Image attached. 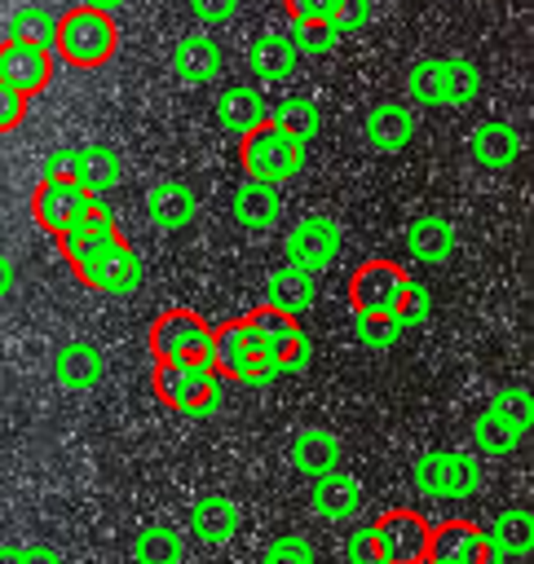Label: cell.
I'll return each mask as SVG.
<instances>
[{
    "mask_svg": "<svg viewBox=\"0 0 534 564\" xmlns=\"http://www.w3.org/2000/svg\"><path fill=\"white\" fill-rule=\"evenodd\" d=\"M119 48V26L115 13L88 9V4H71L66 13H57V35H53V53L75 66V70H97L115 57Z\"/></svg>",
    "mask_w": 534,
    "mask_h": 564,
    "instance_id": "obj_1",
    "label": "cell"
},
{
    "mask_svg": "<svg viewBox=\"0 0 534 564\" xmlns=\"http://www.w3.org/2000/svg\"><path fill=\"white\" fill-rule=\"evenodd\" d=\"M150 388L154 397L190 419H207L221 405V375L212 366H194V361H154L150 370Z\"/></svg>",
    "mask_w": 534,
    "mask_h": 564,
    "instance_id": "obj_2",
    "label": "cell"
},
{
    "mask_svg": "<svg viewBox=\"0 0 534 564\" xmlns=\"http://www.w3.org/2000/svg\"><path fill=\"white\" fill-rule=\"evenodd\" d=\"M146 348L154 361H194V366H212V326L194 313V308H168L150 322L146 330Z\"/></svg>",
    "mask_w": 534,
    "mask_h": 564,
    "instance_id": "obj_3",
    "label": "cell"
},
{
    "mask_svg": "<svg viewBox=\"0 0 534 564\" xmlns=\"http://www.w3.org/2000/svg\"><path fill=\"white\" fill-rule=\"evenodd\" d=\"M305 150L296 137L278 132L269 119L260 128H252L247 137H238V163L247 172V181H265V185H282L305 167Z\"/></svg>",
    "mask_w": 534,
    "mask_h": 564,
    "instance_id": "obj_4",
    "label": "cell"
},
{
    "mask_svg": "<svg viewBox=\"0 0 534 564\" xmlns=\"http://www.w3.org/2000/svg\"><path fill=\"white\" fill-rule=\"evenodd\" d=\"M410 480L424 498H472L481 489V463L463 449H428L415 458Z\"/></svg>",
    "mask_w": 534,
    "mask_h": 564,
    "instance_id": "obj_5",
    "label": "cell"
},
{
    "mask_svg": "<svg viewBox=\"0 0 534 564\" xmlns=\"http://www.w3.org/2000/svg\"><path fill=\"white\" fill-rule=\"evenodd\" d=\"M119 238H124V234H119L110 207H102V203L93 198V203L71 220V229L57 234V251H62V260L71 264V273L84 278V273L102 260V251H106L110 242H119Z\"/></svg>",
    "mask_w": 534,
    "mask_h": 564,
    "instance_id": "obj_6",
    "label": "cell"
},
{
    "mask_svg": "<svg viewBox=\"0 0 534 564\" xmlns=\"http://www.w3.org/2000/svg\"><path fill=\"white\" fill-rule=\"evenodd\" d=\"M247 322H252V330H256V339H260V348H265V357L278 366V375H300L309 361H313V339L300 330V322L296 317H287V313H274V308H252L247 313Z\"/></svg>",
    "mask_w": 534,
    "mask_h": 564,
    "instance_id": "obj_7",
    "label": "cell"
},
{
    "mask_svg": "<svg viewBox=\"0 0 534 564\" xmlns=\"http://www.w3.org/2000/svg\"><path fill=\"white\" fill-rule=\"evenodd\" d=\"M428 533H432V524L415 507H393L375 520L384 564H424L428 560Z\"/></svg>",
    "mask_w": 534,
    "mask_h": 564,
    "instance_id": "obj_8",
    "label": "cell"
},
{
    "mask_svg": "<svg viewBox=\"0 0 534 564\" xmlns=\"http://www.w3.org/2000/svg\"><path fill=\"white\" fill-rule=\"evenodd\" d=\"M402 282H406V269L397 260H384V256L362 260L353 269V278H349V304H353V313H393Z\"/></svg>",
    "mask_w": 534,
    "mask_h": 564,
    "instance_id": "obj_9",
    "label": "cell"
},
{
    "mask_svg": "<svg viewBox=\"0 0 534 564\" xmlns=\"http://www.w3.org/2000/svg\"><path fill=\"white\" fill-rule=\"evenodd\" d=\"M428 560H437V564H503V555L485 542V529H477L472 520L432 524Z\"/></svg>",
    "mask_w": 534,
    "mask_h": 564,
    "instance_id": "obj_10",
    "label": "cell"
},
{
    "mask_svg": "<svg viewBox=\"0 0 534 564\" xmlns=\"http://www.w3.org/2000/svg\"><path fill=\"white\" fill-rule=\"evenodd\" d=\"M282 251H287V264H296L305 273H318L340 256V225L327 220V216H305L287 229Z\"/></svg>",
    "mask_w": 534,
    "mask_h": 564,
    "instance_id": "obj_11",
    "label": "cell"
},
{
    "mask_svg": "<svg viewBox=\"0 0 534 564\" xmlns=\"http://www.w3.org/2000/svg\"><path fill=\"white\" fill-rule=\"evenodd\" d=\"M93 203V194H84V185L75 181H53V176H40V185L31 189V220L44 229V234H66L71 220Z\"/></svg>",
    "mask_w": 534,
    "mask_h": 564,
    "instance_id": "obj_12",
    "label": "cell"
},
{
    "mask_svg": "<svg viewBox=\"0 0 534 564\" xmlns=\"http://www.w3.org/2000/svg\"><path fill=\"white\" fill-rule=\"evenodd\" d=\"M53 79V53L22 44V40H4L0 44V84H9L13 93H22L26 101L35 93H44Z\"/></svg>",
    "mask_w": 534,
    "mask_h": 564,
    "instance_id": "obj_13",
    "label": "cell"
},
{
    "mask_svg": "<svg viewBox=\"0 0 534 564\" xmlns=\"http://www.w3.org/2000/svg\"><path fill=\"white\" fill-rule=\"evenodd\" d=\"M141 278H146V264H141V256H137V247H132L128 238H119V242H110V247L102 251V260H97L79 282L93 286V291H102V295H132V291L141 286Z\"/></svg>",
    "mask_w": 534,
    "mask_h": 564,
    "instance_id": "obj_14",
    "label": "cell"
},
{
    "mask_svg": "<svg viewBox=\"0 0 534 564\" xmlns=\"http://www.w3.org/2000/svg\"><path fill=\"white\" fill-rule=\"evenodd\" d=\"M256 357H265V348H260V339H256L247 313H243V317H229V322H221V326H212V361H216V375H221V379H234V383H238L243 370H247Z\"/></svg>",
    "mask_w": 534,
    "mask_h": 564,
    "instance_id": "obj_15",
    "label": "cell"
},
{
    "mask_svg": "<svg viewBox=\"0 0 534 564\" xmlns=\"http://www.w3.org/2000/svg\"><path fill=\"white\" fill-rule=\"evenodd\" d=\"M309 502H313V516H318V520L344 524V520H353V516L362 511V485H357V476H349V471H327V476L313 480Z\"/></svg>",
    "mask_w": 534,
    "mask_h": 564,
    "instance_id": "obj_16",
    "label": "cell"
},
{
    "mask_svg": "<svg viewBox=\"0 0 534 564\" xmlns=\"http://www.w3.org/2000/svg\"><path fill=\"white\" fill-rule=\"evenodd\" d=\"M221 66H225V53H221V44L212 40V35H199V31H190V35H181L177 40V48H172V70H177V79L181 84H212L216 75H221Z\"/></svg>",
    "mask_w": 534,
    "mask_h": 564,
    "instance_id": "obj_17",
    "label": "cell"
},
{
    "mask_svg": "<svg viewBox=\"0 0 534 564\" xmlns=\"http://www.w3.org/2000/svg\"><path fill=\"white\" fill-rule=\"evenodd\" d=\"M53 375H57V383H62L66 392H88V388L102 383V375H106V357H102L97 344H88V339H71V344L57 348V357H53Z\"/></svg>",
    "mask_w": 534,
    "mask_h": 564,
    "instance_id": "obj_18",
    "label": "cell"
},
{
    "mask_svg": "<svg viewBox=\"0 0 534 564\" xmlns=\"http://www.w3.org/2000/svg\"><path fill=\"white\" fill-rule=\"evenodd\" d=\"M313 300H318V282H313V273H305V269H296V264L274 269L269 282H265V308L287 313V317H296V322H300V313L313 308Z\"/></svg>",
    "mask_w": 534,
    "mask_h": 564,
    "instance_id": "obj_19",
    "label": "cell"
},
{
    "mask_svg": "<svg viewBox=\"0 0 534 564\" xmlns=\"http://www.w3.org/2000/svg\"><path fill=\"white\" fill-rule=\"evenodd\" d=\"M340 458H344V449H340L335 432H327V427H305L291 441V467L305 471L309 480H318L327 471H340Z\"/></svg>",
    "mask_w": 534,
    "mask_h": 564,
    "instance_id": "obj_20",
    "label": "cell"
},
{
    "mask_svg": "<svg viewBox=\"0 0 534 564\" xmlns=\"http://www.w3.org/2000/svg\"><path fill=\"white\" fill-rule=\"evenodd\" d=\"M190 524H194V538H203L207 546H225V542H234V533H238V524H243V511H238L234 498L207 494V498L194 502Z\"/></svg>",
    "mask_w": 534,
    "mask_h": 564,
    "instance_id": "obj_21",
    "label": "cell"
},
{
    "mask_svg": "<svg viewBox=\"0 0 534 564\" xmlns=\"http://www.w3.org/2000/svg\"><path fill=\"white\" fill-rule=\"evenodd\" d=\"M468 150H472V159H477L481 167L503 172V167H512V163L521 159V132H516L512 123H503V119H490V123H481V128L468 137Z\"/></svg>",
    "mask_w": 534,
    "mask_h": 564,
    "instance_id": "obj_22",
    "label": "cell"
},
{
    "mask_svg": "<svg viewBox=\"0 0 534 564\" xmlns=\"http://www.w3.org/2000/svg\"><path fill=\"white\" fill-rule=\"evenodd\" d=\"M265 97L252 88V84H229L221 97H216V123L234 137H247L252 128L265 123Z\"/></svg>",
    "mask_w": 534,
    "mask_h": 564,
    "instance_id": "obj_23",
    "label": "cell"
},
{
    "mask_svg": "<svg viewBox=\"0 0 534 564\" xmlns=\"http://www.w3.org/2000/svg\"><path fill=\"white\" fill-rule=\"evenodd\" d=\"M410 137H415V115H410L402 101H380V106H371V115H366V141H371L375 150L397 154V150L410 145Z\"/></svg>",
    "mask_w": 534,
    "mask_h": 564,
    "instance_id": "obj_24",
    "label": "cell"
},
{
    "mask_svg": "<svg viewBox=\"0 0 534 564\" xmlns=\"http://www.w3.org/2000/svg\"><path fill=\"white\" fill-rule=\"evenodd\" d=\"M199 203H194V189L181 185V181H159L150 185L146 194V216L159 225V229H185L194 220Z\"/></svg>",
    "mask_w": 534,
    "mask_h": 564,
    "instance_id": "obj_25",
    "label": "cell"
},
{
    "mask_svg": "<svg viewBox=\"0 0 534 564\" xmlns=\"http://www.w3.org/2000/svg\"><path fill=\"white\" fill-rule=\"evenodd\" d=\"M282 216V194L278 185H265V181H243L234 189V220L243 229H274Z\"/></svg>",
    "mask_w": 534,
    "mask_h": 564,
    "instance_id": "obj_26",
    "label": "cell"
},
{
    "mask_svg": "<svg viewBox=\"0 0 534 564\" xmlns=\"http://www.w3.org/2000/svg\"><path fill=\"white\" fill-rule=\"evenodd\" d=\"M455 225L446 216H419L410 229H406V251L419 260V264H446L455 256Z\"/></svg>",
    "mask_w": 534,
    "mask_h": 564,
    "instance_id": "obj_27",
    "label": "cell"
},
{
    "mask_svg": "<svg viewBox=\"0 0 534 564\" xmlns=\"http://www.w3.org/2000/svg\"><path fill=\"white\" fill-rule=\"evenodd\" d=\"M485 542L508 560H525L530 551H534V516L525 511V507H508V511H499L494 520H490V529H485Z\"/></svg>",
    "mask_w": 534,
    "mask_h": 564,
    "instance_id": "obj_28",
    "label": "cell"
},
{
    "mask_svg": "<svg viewBox=\"0 0 534 564\" xmlns=\"http://www.w3.org/2000/svg\"><path fill=\"white\" fill-rule=\"evenodd\" d=\"M296 62H300V53L291 48V40L287 35H256L252 44H247V66H252V75L256 79H265V84H274V79H287L291 70H296Z\"/></svg>",
    "mask_w": 534,
    "mask_h": 564,
    "instance_id": "obj_29",
    "label": "cell"
},
{
    "mask_svg": "<svg viewBox=\"0 0 534 564\" xmlns=\"http://www.w3.org/2000/svg\"><path fill=\"white\" fill-rule=\"evenodd\" d=\"M124 176V163L110 145H79V167H75V185H84V194H106L115 189Z\"/></svg>",
    "mask_w": 534,
    "mask_h": 564,
    "instance_id": "obj_30",
    "label": "cell"
},
{
    "mask_svg": "<svg viewBox=\"0 0 534 564\" xmlns=\"http://www.w3.org/2000/svg\"><path fill=\"white\" fill-rule=\"evenodd\" d=\"M132 560L137 564H181L185 560V542L172 524H146L132 538Z\"/></svg>",
    "mask_w": 534,
    "mask_h": 564,
    "instance_id": "obj_31",
    "label": "cell"
},
{
    "mask_svg": "<svg viewBox=\"0 0 534 564\" xmlns=\"http://www.w3.org/2000/svg\"><path fill=\"white\" fill-rule=\"evenodd\" d=\"M265 119H269L278 132L296 137L300 145H309V141L322 132V115H318V106H313L309 97H287V101H278Z\"/></svg>",
    "mask_w": 534,
    "mask_h": 564,
    "instance_id": "obj_32",
    "label": "cell"
},
{
    "mask_svg": "<svg viewBox=\"0 0 534 564\" xmlns=\"http://www.w3.org/2000/svg\"><path fill=\"white\" fill-rule=\"evenodd\" d=\"M481 93V70L468 57H446L441 62V106H468Z\"/></svg>",
    "mask_w": 534,
    "mask_h": 564,
    "instance_id": "obj_33",
    "label": "cell"
},
{
    "mask_svg": "<svg viewBox=\"0 0 534 564\" xmlns=\"http://www.w3.org/2000/svg\"><path fill=\"white\" fill-rule=\"evenodd\" d=\"M521 436H525V432H516V427H512L508 419H499L494 410H481L477 423H472V441H477V449L490 454V458L512 454V449L521 445Z\"/></svg>",
    "mask_w": 534,
    "mask_h": 564,
    "instance_id": "obj_34",
    "label": "cell"
},
{
    "mask_svg": "<svg viewBox=\"0 0 534 564\" xmlns=\"http://www.w3.org/2000/svg\"><path fill=\"white\" fill-rule=\"evenodd\" d=\"M53 35H57V18L49 9H18L13 22H9V40H22V44H35V48H49L53 53Z\"/></svg>",
    "mask_w": 534,
    "mask_h": 564,
    "instance_id": "obj_35",
    "label": "cell"
},
{
    "mask_svg": "<svg viewBox=\"0 0 534 564\" xmlns=\"http://www.w3.org/2000/svg\"><path fill=\"white\" fill-rule=\"evenodd\" d=\"M353 335H357L362 348L384 352V348H393L402 339V326H397L393 313H353Z\"/></svg>",
    "mask_w": 534,
    "mask_h": 564,
    "instance_id": "obj_36",
    "label": "cell"
},
{
    "mask_svg": "<svg viewBox=\"0 0 534 564\" xmlns=\"http://www.w3.org/2000/svg\"><path fill=\"white\" fill-rule=\"evenodd\" d=\"M406 93L415 106H441V62L424 57L406 70Z\"/></svg>",
    "mask_w": 534,
    "mask_h": 564,
    "instance_id": "obj_37",
    "label": "cell"
},
{
    "mask_svg": "<svg viewBox=\"0 0 534 564\" xmlns=\"http://www.w3.org/2000/svg\"><path fill=\"white\" fill-rule=\"evenodd\" d=\"M428 313H432V291H428L424 282L406 278L402 291H397V304H393L397 326H402V330H406V326H419V322H428Z\"/></svg>",
    "mask_w": 534,
    "mask_h": 564,
    "instance_id": "obj_38",
    "label": "cell"
},
{
    "mask_svg": "<svg viewBox=\"0 0 534 564\" xmlns=\"http://www.w3.org/2000/svg\"><path fill=\"white\" fill-rule=\"evenodd\" d=\"M490 410H494L499 419H508L516 432H530V423H534V401H530L525 388H499V392L490 397Z\"/></svg>",
    "mask_w": 534,
    "mask_h": 564,
    "instance_id": "obj_39",
    "label": "cell"
},
{
    "mask_svg": "<svg viewBox=\"0 0 534 564\" xmlns=\"http://www.w3.org/2000/svg\"><path fill=\"white\" fill-rule=\"evenodd\" d=\"M291 48L300 53V57H318V53H331L335 48V31L327 26V22H291Z\"/></svg>",
    "mask_w": 534,
    "mask_h": 564,
    "instance_id": "obj_40",
    "label": "cell"
},
{
    "mask_svg": "<svg viewBox=\"0 0 534 564\" xmlns=\"http://www.w3.org/2000/svg\"><path fill=\"white\" fill-rule=\"evenodd\" d=\"M260 564H318V555H313V546H309L305 538L287 533V538H274V542L265 546Z\"/></svg>",
    "mask_w": 534,
    "mask_h": 564,
    "instance_id": "obj_41",
    "label": "cell"
},
{
    "mask_svg": "<svg viewBox=\"0 0 534 564\" xmlns=\"http://www.w3.org/2000/svg\"><path fill=\"white\" fill-rule=\"evenodd\" d=\"M371 22V0H335V9L327 13V26L335 35H349V31H362Z\"/></svg>",
    "mask_w": 534,
    "mask_h": 564,
    "instance_id": "obj_42",
    "label": "cell"
},
{
    "mask_svg": "<svg viewBox=\"0 0 534 564\" xmlns=\"http://www.w3.org/2000/svg\"><path fill=\"white\" fill-rule=\"evenodd\" d=\"M344 560H349V564H384L375 524H357V529L344 538Z\"/></svg>",
    "mask_w": 534,
    "mask_h": 564,
    "instance_id": "obj_43",
    "label": "cell"
},
{
    "mask_svg": "<svg viewBox=\"0 0 534 564\" xmlns=\"http://www.w3.org/2000/svg\"><path fill=\"white\" fill-rule=\"evenodd\" d=\"M26 97L22 93H13L9 84H0V137L4 132H13V128H22V119H26Z\"/></svg>",
    "mask_w": 534,
    "mask_h": 564,
    "instance_id": "obj_44",
    "label": "cell"
},
{
    "mask_svg": "<svg viewBox=\"0 0 534 564\" xmlns=\"http://www.w3.org/2000/svg\"><path fill=\"white\" fill-rule=\"evenodd\" d=\"M291 22H327V13L335 9V0H282Z\"/></svg>",
    "mask_w": 534,
    "mask_h": 564,
    "instance_id": "obj_45",
    "label": "cell"
},
{
    "mask_svg": "<svg viewBox=\"0 0 534 564\" xmlns=\"http://www.w3.org/2000/svg\"><path fill=\"white\" fill-rule=\"evenodd\" d=\"M75 167H79V150H53L44 159V176L53 181H75Z\"/></svg>",
    "mask_w": 534,
    "mask_h": 564,
    "instance_id": "obj_46",
    "label": "cell"
},
{
    "mask_svg": "<svg viewBox=\"0 0 534 564\" xmlns=\"http://www.w3.org/2000/svg\"><path fill=\"white\" fill-rule=\"evenodd\" d=\"M199 22H229L238 13V0H190Z\"/></svg>",
    "mask_w": 534,
    "mask_h": 564,
    "instance_id": "obj_47",
    "label": "cell"
},
{
    "mask_svg": "<svg viewBox=\"0 0 534 564\" xmlns=\"http://www.w3.org/2000/svg\"><path fill=\"white\" fill-rule=\"evenodd\" d=\"M22 564H62V555L49 542H26L22 546Z\"/></svg>",
    "mask_w": 534,
    "mask_h": 564,
    "instance_id": "obj_48",
    "label": "cell"
},
{
    "mask_svg": "<svg viewBox=\"0 0 534 564\" xmlns=\"http://www.w3.org/2000/svg\"><path fill=\"white\" fill-rule=\"evenodd\" d=\"M9 291H13V260L0 251V300H4Z\"/></svg>",
    "mask_w": 534,
    "mask_h": 564,
    "instance_id": "obj_49",
    "label": "cell"
},
{
    "mask_svg": "<svg viewBox=\"0 0 534 564\" xmlns=\"http://www.w3.org/2000/svg\"><path fill=\"white\" fill-rule=\"evenodd\" d=\"M0 564H22V546H0Z\"/></svg>",
    "mask_w": 534,
    "mask_h": 564,
    "instance_id": "obj_50",
    "label": "cell"
},
{
    "mask_svg": "<svg viewBox=\"0 0 534 564\" xmlns=\"http://www.w3.org/2000/svg\"><path fill=\"white\" fill-rule=\"evenodd\" d=\"M79 4H88V9H102V13H115L124 0H79Z\"/></svg>",
    "mask_w": 534,
    "mask_h": 564,
    "instance_id": "obj_51",
    "label": "cell"
},
{
    "mask_svg": "<svg viewBox=\"0 0 534 564\" xmlns=\"http://www.w3.org/2000/svg\"><path fill=\"white\" fill-rule=\"evenodd\" d=\"M424 564H437V560H424Z\"/></svg>",
    "mask_w": 534,
    "mask_h": 564,
    "instance_id": "obj_52",
    "label": "cell"
}]
</instances>
